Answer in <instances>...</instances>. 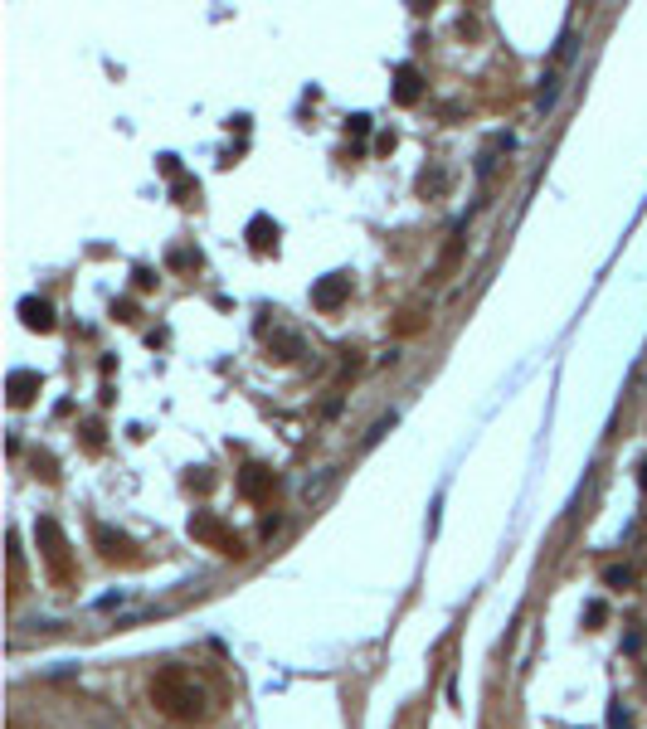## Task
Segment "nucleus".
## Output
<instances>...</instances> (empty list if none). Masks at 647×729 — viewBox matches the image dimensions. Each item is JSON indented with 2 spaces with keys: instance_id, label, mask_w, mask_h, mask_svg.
<instances>
[{
  "instance_id": "2",
  "label": "nucleus",
  "mask_w": 647,
  "mask_h": 729,
  "mask_svg": "<svg viewBox=\"0 0 647 729\" xmlns=\"http://www.w3.org/2000/svg\"><path fill=\"white\" fill-rule=\"evenodd\" d=\"M190 535H195V540H205V544H215L219 554H229V559H239V554H243L239 535H229V530H224V521H219V516H210V511H195V516H190Z\"/></svg>"
},
{
  "instance_id": "8",
  "label": "nucleus",
  "mask_w": 647,
  "mask_h": 729,
  "mask_svg": "<svg viewBox=\"0 0 647 729\" xmlns=\"http://www.w3.org/2000/svg\"><path fill=\"white\" fill-rule=\"evenodd\" d=\"M20 321L29 331H54V307L44 297H20Z\"/></svg>"
},
{
  "instance_id": "14",
  "label": "nucleus",
  "mask_w": 647,
  "mask_h": 729,
  "mask_svg": "<svg viewBox=\"0 0 647 729\" xmlns=\"http://www.w3.org/2000/svg\"><path fill=\"white\" fill-rule=\"evenodd\" d=\"M273 350H278V360H297V355H302V340H297V335H278Z\"/></svg>"
},
{
  "instance_id": "7",
  "label": "nucleus",
  "mask_w": 647,
  "mask_h": 729,
  "mask_svg": "<svg viewBox=\"0 0 647 729\" xmlns=\"http://www.w3.org/2000/svg\"><path fill=\"white\" fill-rule=\"evenodd\" d=\"M248 248H253V253H273V248H278V224H273L268 214H253V219H248Z\"/></svg>"
},
{
  "instance_id": "1",
  "label": "nucleus",
  "mask_w": 647,
  "mask_h": 729,
  "mask_svg": "<svg viewBox=\"0 0 647 729\" xmlns=\"http://www.w3.org/2000/svg\"><path fill=\"white\" fill-rule=\"evenodd\" d=\"M151 700L161 705V715L171 720H200L205 715V691L195 686V676L185 671H161L151 681Z\"/></svg>"
},
{
  "instance_id": "10",
  "label": "nucleus",
  "mask_w": 647,
  "mask_h": 729,
  "mask_svg": "<svg viewBox=\"0 0 647 729\" xmlns=\"http://www.w3.org/2000/svg\"><path fill=\"white\" fill-rule=\"evenodd\" d=\"M93 540L103 544V554H108V559H117V554H127V535H117L112 525H93Z\"/></svg>"
},
{
  "instance_id": "13",
  "label": "nucleus",
  "mask_w": 647,
  "mask_h": 729,
  "mask_svg": "<svg viewBox=\"0 0 647 729\" xmlns=\"http://www.w3.org/2000/svg\"><path fill=\"white\" fill-rule=\"evenodd\" d=\"M555 93H560V78H555V73H545V83H540V93H536V107H540V112L555 103Z\"/></svg>"
},
{
  "instance_id": "4",
  "label": "nucleus",
  "mask_w": 647,
  "mask_h": 729,
  "mask_svg": "<svg viewBox=\"0 0 647 729\" xmlns=\"http://www.w3.org/2000/svg\"><path fill=\"white\" fill-rule=\"evenodd\" d=\"M346 297H350V277H346V273H331V277H322V282L312 287V307H317V312H336Z\"/></svg>"
},
{
  "instance_id": "21",
  "label": "nucleus",
  "mask_w": 647,
  "mask_h": 729,
  "mask_svg": "<svg viewBox=\"0 0 647 729\" xmlns=\"http://www.w3.org/2000/svg\"><path fill=\"white\" fill-rule=\"evenodd\" d=\"M131 277H136V287H141V292H151V287H156V273H151V268H136Z\"/></svg>"
},
{
  "instance_id": "11",
  "label": "nucleus",
  "mask_w": 647,
  "mask_h": 729,
  "mask_svg": "<svg viewBox=\"0 0 647 729\" xmlns=\"http://www.w3.org/2000/svg\"><path fill=\"white\" fill-rule=\"evenodd\" d=\"M443 185H448V171H438V166L419 175V195H443Z\"/></svg>"
},
{
  "instance_id": "12",
  "label": "nucleus",
  "mask_w": 647,
  "mask_h": 729,
  "mask_svg": "<svg viewBox=\"0 0 647 729\" xmlns=\"http://www.w3.org/2000/svg\"><path fill=\"white\" fill-rule=\"evenodd\" d=\"M604 584H609V589H628V584H633V569H628V564H609V569H604Z\"/></svg>"
},
{
  "instance_id": "17",
  "label": "nucleus",
  "mask_w": 647,
  "mask_h": 729,
  "mask_svg": "<svg viewBox=\"0 0 647 729\" xmlns=\"http://www.w3.org/2000/svg\"><path fill=\"white\" fill-rule=\"evenodd\" d=\"M112 316H117V321H136V302H131V297L112 302Z\"/></svg>"
},
{
  "instance_id": "9",
  "label": "nucleus",
  "mask_w": 647,
  "mask_h": 729,
  "mask_svg": "<svg viewBox=\"0 0 647 729\" xmlns=\"http://www.w3.org/2000/svg\"><path fill=\"white\" fill-rule=\"evenodd\" d=\"M5 389H10V404H29V399L39 394V375H34V370H10Z\"/></svg>"
},
{
  "instance_id": "6",
  "label": "nucleus",
  "mask_w": 647,
  "mask_h": 729,
  "mask_svg": "<svg viewBox=\"0 0 647 729\" xmlns=\"http://www.w3.org/2000/svg\"><path fill=\"white\" fill-rule=\"evenodd\" d=\"M419 98H424V78H419V68H414V64H399V68H394V103L414 107Z\"/></svg>"
},
{
  "instance_id": "5",
  "label": "nucleus",
  "mask_w": 647,
  "mask_h": 729,
  "mask_svg": "<svg viewBox=\"0 0 647 729\" xmlns=\"http://www.w3.org/2000/svg\"><path fill=\"white\" fill-rule=\"evenodd\" d=\"M273 486H278V477H273L268 467H258V462H248V467L239 472V491H243L248 501H263Z\"/></svg>"
},
{
  "instance_id": "15",
  "label": "nucleus",
  "mask_w": 647,
  "mask_h": 729,
  "mask_svg": "<svg viewBox=\"0 0 647 729\" xmlns=\"http://www.w3.org/2000/svg\"><path fill=\"white\" fill-rule=\"evenodd\" d=\"M171 195H176V205H190V200H200V185H195V180H176Z\"/></svg>"
},
{
  "instance_id": "20",
  "label": "nucleus",
  "mask_w": 647,
  "mask_h": 729,
  "mask_svg": "<svg viewBox=\"0 0 647 729\" xmlns=\"http://www.w3.org/2000/svg\"><path fill=\"white\" fill-rule=\"evenodd\" d=\"M83 438H88V447H98V442H103V423L88 418V423H83Z\"/></svg>"
},
{
  "instance_id": "19",
  "label": "nucleus",
  "mask_w": 647,
  "mask_h": 729,
  "mask_svg": "<svg viewBox=\"0 0 647 729\" xmlns=\"http://www.w3.org/2000/svg\"><path fill=\"white\" fill-rule=\"evenodd\" d=\"M346 131H350V136H365V131H370V117H365V112H355V117L346 122Z\"/></svg>"
},
{
  "instance_id": "18",
  "label": "nucleus",
  "mask_w": 647,
  "mask_h": 729,
  "mask_svg": "<svg viewBox=\"0 0 647 729\" xmlns=\"http://www.w3.org/2000/svg\"><path fill=\"white\" fill-rule=\"evenodd\" d=\"M200 263V253H190V248H176L171 253V268H195Z\"/></svg>"
},
{
  "instance_id": "16",
  "label": "nucleus",
  "mask_w": 647,
  "mask_h": 729,
  "mask_svg": "<svg viewBox=\"0 0 647 729\" xmlns=\"http://www.w3.org/2000/svg\"><path fill=\"white\" fill-rule=\"evenodd\" d=\"M584 623H589V627H604V623H609V603H599V598H594V603L584 608Z\"/></svg>"
},
{
  "instance_id": "3",
  "label": "nucleus",
  "mask_w": 647,
  "mask_h": 729,
  "mask_svg": "<svg viewBox=\"0 0 647 729\" xmlns=\"http://www.w3.org/2000/svg\"><path fill=\"white\" fill-rule=\"evenodd\" d=\"M39 544H44V559H49V569H54V579H73V564H69V544H64V535H59V525L54 521H39Z\"/></svg>"
},
{
  "instance_id": "22",
  "label": "nucleus",
  "mask_w": 647,
  "mask_h": 729,
  "mask_svg": "<svg viewBox=\"0 0 647 729\" xmlns=\"http://www.w3.org/2000/svg\"><path fill=\"white\" fill-rule=\"evenodd\" d=\"M638 472H643V477H638V482H643V491H647V462H643V467H638Z\"/></svg>"
}]
</instances>
